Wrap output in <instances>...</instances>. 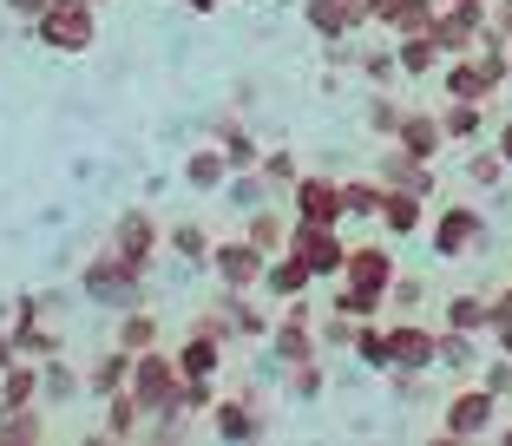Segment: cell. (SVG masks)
I'll use <instances>...</instances> for the list:
<instances>
[{
    "instance_id": "obj_19",
    "label": "cell",
    "mask_w": 512,
    "mask_h": 446,
    "mask_svg": "<svg viewBox=\"0 0 512 446\" xmlns=\"http://www.w3.org/2000/svg\"><path fill=\"white\" fill-rule=\"evenodd\" d=\"M0 361H7V342H0Z\"/></svg>"
},
{
    "instance_id": "obj_12",
    "label": "cell",
    "mask_w": 512,
    "mask_h": 446,
    "mask_svg": "<svg viewBox=\"0 0 512 446\" xmlns=\"http://www.w3.org/2000/svg\"><path fill=\"white\" fill-rule=\"evenodd\" d=\"M211 361H217L211 342H191V348H184V374H191V381H197V374H211Z\"/></svg>"
},
{
    "instance_id": "obj_7",
    "label": "cell",
    "mask_w": 512,
    "mask_h": 446,
    "mask_svg": "<svg viewBox=\"0 0 512 446\" xmlns=\"http://www.w3.org/2000/svg\"><path fill=\"white\" fill-rule=\"evenodd\" d=\"M348 269H355V283H362V289H381V283H388V263H381V250L348 256Z\"/></svg>"
},
{
    "instance_id": "obj_13",
    "label": "cell",
    "mask_w": 512,
    "mask_h": 446,
    "mask_svg": "<svg viewBox=\"0 0 512 446\" xmlns=\"http://www.w3.org/2000/svg\"><path fill=\"white\" fill-rule=\"evenodd\" d=\"M217 433H224V440H237V433H250V414H243V407H224V414H217Z\"/></svg>"
},
{
    "instance_id": "obj_6",
    "label": "cell",
    "mask_w": 512,
    "mask_h": 446,
    "mask_svg": "<svg viewBox=\"0 0 512 446\" xmlns=\"http://www.w3.org/2000/svg\"><path fill=\"white\" fill-rule=\"evenodd\" d=\"M335 204H342V197H335L329 184H302V210H309V223H329Z\"/></svg>"
},
{
    "instance_id": "obj_8",
    "label": "cell",
    "mask_w": 512,
    "mask_h": 446,
    "mask_svg": "<svg viewBox=\"0 0 512 446\" xmlns=\"http://www.w3.org/2000/svg\"><path fill=\"white\" fill-rule=\"evenodd\" d=\"M165 361H138V401H158V394H165Z\"/></svg>"
},
{
    "instance_id": "obj_3",
    "label": "cell",
    "mask_w": 512,
    "mask_h": 446,
    "mask_svg": "<svg viewBox=\"0 0 512 446\" xmlns=\"http://www.w3.org/2000/svg\"><path fill=\"white\" fill-rule=\"evenodd\" d=\"M296 250L309 256V269H335V263H342V250H335V243L322 237V230H302V237H296Z\"/></svg>"
},
{
    "instance_id": "obj_14",
    "label": "cell",
    "mask_w": 512,
    "mask_h": 446,
    "mask_svg": "<svg viewBox=\"0 0 512 446\" xmlns=\"http://www.w3.org/2000/svg\"><path fill=\"white\" fill-rule=\"evenodd\" d=\"M33 394V368H7V401H27Z\"/></svg>"
},
{
    "instance_id": "obj_11",
    "label": "cell",
    "mask_w": 512,
    "mask_h": 446,
    "mask_svg": "<svg viewBox=\"0 0 512 446\" xmlns=\"http://www.w3.org/2000/svg\"><path fill=\"white\" fill-rule=\"evenodd\" d=\"M394 361L421 368V361H427V335H394Z\"/></svg>"
},
{
    "instance_id": "obj_1",
    "label": "cell",
    "mask_w": 512,
    "mask_h": 446,
    "mask_svg": "<svg viewBox=\"0 0 512 446\" xmlns=\"http://www.w3.org/2000/svg\"><path fill=\"white\" fill-rule=\"evenodd\" d=\"M40 40L60 46V53H86L92 46V7L86 0H53V7H40Z\"/></svg>"
},
{
    "instance_id": "obj_2",
    "label": "cell",
    "mask_w": 512,
    "mask_h": 446,
    "mask_svg": "<svg viewBox=\"0 0 512 446\" xmlns=\"http://www.w3.org/2000/svg\"><path fill=\"white\" fill-rule=\"evenodd\" d=\"M362 14V7H355V0H316V7H309V20H316L322 33H342L348 20Z\"/></svg>"
},
{
    "instance_id": "obj_9",
    "label": "cell",
    "mask_w": 512,
    "mask_h": 446,
    "mask_svg": "<svg viewBox=\"0 0 512 446\" xmlns=\"http://www.w3.org/2000/svg\"><path fill=\"white\" fill-rule=\"evenodd\" d=\"M119 243H125V256H132V263H145V250H151V223L132 217V223L119 230Z\"/></svg>"
},
{
    "instance_id": "obj_10",
    "label": "cell",
    "mask_w": 512,
    "mask_h": 446,
    "mask_svg": "<svg viewBox=\"0 0 512 446\" xmlns=\"http://www.w3.org/2000/svg\"><path fill=\"white\" fill-rule=\"evenodd\" d=\"M217 269H224L230 283H250V276H256V250H224V256H217Z\"/></svg>"
},
{
    "instance_id": "obj_5",
    "label": "cell",
    "mask_w": 512,
    "mask_h": 446,
    "mask_svg": "<svg viewBox=\"0 0 512 446\" xmlns=\"http://www.w3.org/2000/svg\"><path fill=\"white\" fill-rule=\"evenodd\" d=\"M27 433H40V420H33L20 401H7L0 407V440H27Z\"/></svg>"
},
{
    "instance_id": "obj_4",
    "label": "cell",
    "mask_w": 512,
    "mask_h": 446,
    "mask_svg": "<svg viewBox=\"0 0 512 446\" xmlns=\"http://www.w3.org/2000/svg\"><path fill=\"white\" fill-rule=\"evenodd\" d=\"M447 427H453V433H480V427H486V394H467V401L447 414Z\"/></svg>"
},
{
    "instance_id": "obj_17",
    "label": "cell",
    "mask_w": 512,
    "mask_h": 446,
    "mask_svg": "<svg viewBox=\"0 0 512 446\" xmlns=\"http://www.w3.org/2000/svg\"><path fill=\"white\" fill-rule=\"evenodd\" d=\"M7 7H20V14H40L46 0H7Z\"/></svg>"
},
{
    "instance_id": "obj_16",
    "label": "cell",
    "mask_w": 512,
    "mask_h": 446,
    "mask_svg": "<svg viewBox=\"0 0 512 446\" xmlns=\"http://www.w3.org/2000/svg\"><path fill=\"white\" fill-rule=\"evenodd\" d=\"M467 230H473V223H467V217H447V223H440V243H447V250H453V243L467 237Z\"/></svg>"
},
{
    "instance_id": "obj_15",
    "label": "cell",
    "mask_w": 512,
    "mask_h": 446,
    "mask_svg": "<svg viewBox=\"0 0 512 446\" xmlns=\"http://www.w3.org/2000/svg\"><path fill=\"white\" fill-rule=\"evenodd\" d=\"M388 223H394V230H414V204H407V197H394V204H388Z\"/></svg>"
},
{
    "instance_id": "obj_18",
    "label": "cell",
    "mask_w": 512,
    "mask_h": 446,
    "mask_svg": "<svg viewBox=\"0 0 512 446\" xmlns=\"http://www.w3.org/2000/svg\"><path fill=\"white\" fill-rule=\"evenodd\" d=\"M184 7H217V0H184Z\"/></svg>"
}]
</instances>
